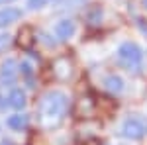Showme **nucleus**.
Here are the masks:
<instances>
[{"instance_id":"9d476101","label":"nucleus","mask_w":147,"mask_h":145,"mask_svg":"<svg viewBox=\"0 0 147 145\" xmlns=\"http://www.w3.org/2000/svg\"><path fill=\"white\" fill-rule=\"evenodd\" d=\"M55 2H59V0H28V10H41V8H45V6H49V4H55Z\"/></svg>"},{"instance_id":"f8f14e48","label":"nucleus","mask_w":147,"mask_h":145,"mask_svg":"<svg viewBox=\"0 0 147 145\" xmlns=\"http://www.w3.org/2000/svg\"><path fill=\"white\" fill-rule=\"evenodd\" d=\"M6 2H12V0H0V4H6Z\"/></svg>"},{"instance_id":"f03ea898","label":"nucleus","mask_w":147,"mask_h":145,"mask_svg":"<svg viewBox=\"0 0 147 145\" xmlns=\"http://www.w3.org/2000/svg\"><path fill=\"white\" fill-rule=\"evenodd\" d=\"M118 59L129 73H139L141 65H143V51H141V47L137 43L125 41L118 49Z\"/></svg>"},{"instance_id":"20e7f679","label":"nucleus","mask_w":147,"mask_h":145,"mask_svg":"<svg viewBox=\"0 0 147 145\" xmlns=\"http://www.w3.org/2000/svg\"><path fill=\"white\" fill-rule=\"evenodd\" d=\"M20 75V65L16 59H6L0 65V86H12Z\"/></svg>"},{"instance_id":"423d86ee","label":"nucleus","mask_w":147,"mask_h":145,"mask_svg":"<svg viewBox=\"0 0 147 145\" xmlns=\"http://www.w3.org/2000/svg\"><path fill=\"white\" fill-rule=\"evenodd\" d=\"M22 16H24V12L20 8H16V6H4V8H0V28H6V26L16 24Z\"/></svg>"},{"instance_id":"7ed1b4c3","label":"nucleus","mask_w":147,"mask_h":145,"mask_svg":"<svg viewBox=\"0 0 147 145\" xmlns=\"http://www.w3.org/2000/svg\"><path fill=\"white\" fill-rule=\"evenodd\" d=\"M145 132H147L145 122H143L141 118H136V116L125 118L124 123H122V135L127 137V139H131V141L141 139V137L145 135Z\"/></svg>"},{"instance_id":"1a4fd4ad","label":"nucleus","mask_w":147,"mask_h":145,"mask_svg":"<svg viewBox=\"0 0 147 145\" xmlns=\"http://www.w3.org/2000/svg\"><path fill=\"white\" fill-rule=\"evenodd\" d=\"M104 86L108 92H112V94H122L124 92V80L122 77H118V75H108V77L104 78Z\"/></svg>"},{"instance_id":"ddd939ff","label":"nucleus","mask_w":147,"mask_h":145,"mask_svg":"<svg viewBox=\"0 0 147 145\" xmlns=\"http://www.w3.org/2000/svg\"><path fill=\"white\" fill-rule=\"evenodd\" d=\"M143 4H145V8H147V0H143Z\"/></svg>"},{"instance_id":"6e6552de","label":"nucleus","mask_w":147,"mask_h":145,"mask_svg":"<svg viewBox=\"0 0 147 145\" xmlns=\"http://www.w3.org/2000/svg\"><path fill=\"white\" fill-rule=\"evenodd\" d=\"M28 123H30V118L26 116V114H12L8 116V120H6V125L14 129V132H22L28 127Z\"/></svg>"},{"instance_id":"39448f33","label":"nucleus","mask_w":147,"mask_h":145,"mask_svg":"<svg viewBox=\"0 0 147 145\" xmlns=\"http://www.w3.org/2000/svg\"><path fill=\"white\" fill-rule=\"evenodd\" d=\"M77 32V24L73 22L71 18H63V20H59V22L53 26V34L59 41H67L69 37H73Z\"/></svg>"},{"instance_id":"9b49d317","label":"nucleus","mask_w":147,"mask_h":145,"mask_svg":"<svg viewBox=\"0 0 147 145\" xmlns=\"http://www.w3.org/2000/svg\"><path fill=\"white\" fill-rule=\"evenodd\" d=\"M12 43V35L10 34H0V53H4Z\"/></svg>"},{"instance_id":"f257e3e1","label":"nucleus","mask_w":147,"mask_h":145,"mask_svg":"<svg viewBox=\"0 0 147 145\" xmlns=\"http://www.w3.org/2000/svg\"><path fill=\"white\" fill-rule=\"evenodd\" d=\"M69 108V96L61 90H49L43 94V98L39 102V114L43 118V122H47L49 125L59 123Z\"/></svg>"},{"instance_id":"0eeeda50","label":"nucleus","mask_w":147,"mask_h":145,"mask_svg":"<svg viewBox=\"0 0 147 145\" xmlns=\"http://www.w3.org/2000/svg\"><path fill=\"white\" fill-rule=\"evenodd\" d=\"M8 104H10L14 110H22L26 108V104H28V98H26V92L22 88H12L10 94H8Z\"/></svg>"}]
</instances>
